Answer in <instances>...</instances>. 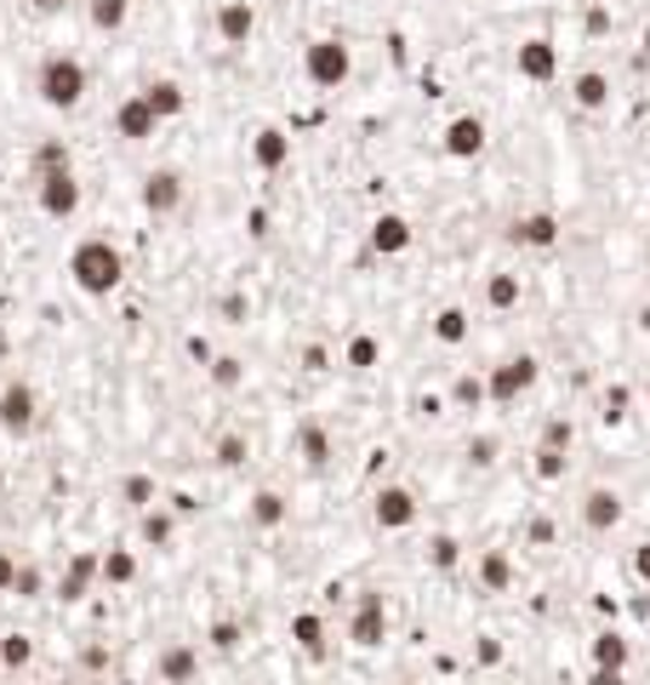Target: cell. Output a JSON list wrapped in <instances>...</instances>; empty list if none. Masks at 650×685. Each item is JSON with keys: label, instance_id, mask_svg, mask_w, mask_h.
I'll return each mask as SVG.
<instances>
[{"label": "cell", "instance_id": "6da1fadb", "mask_svg": "<svg viewBox=\"0 0 650 685\" xmlns=\"http://www.w3.org/2000/svg\"><path fill=\"white\" fill-rule=\"evenodd\" d=\"M68 281H75V292H86V297H109L126 281V252L115 246V240L92 234V240H81V246L68 252Z\"/></svg>", "mask_w": 650, "mask_h": 685}, {"label": "cell", "instance_id": "7a4b0ae2", "mask_svg": "<svg viewBox=\"0 0 650 685\" xmlns=\"http://www.w3.org/2000/svg\"><path fill=\"white\" fill-rule=\"evenodd\" d=\"M86 86H92L86 63H81V57H68V52H52V57L41 63V75H34V92H41V103H46V109H57V115L81 109Z\"/></svg>", "mask_w": 650, "mask_h": 685}, {"label": "cell", "instance_id": "3957f363", "mask_svg": "<svg viewBox=\"0 0 650 685\" xmlns=\"http://www.w3.org/2000/svg\"><path fill=\"white\" fill-rule=\"evenodd\" d=\"M302 75H308V86H320V92H342L354 81V46L337 41V34L308 41L302 46Z\"/></svg>", "mask_w": 650, "mask_h": 685}, {"label": "cell", "instance_id": "277c9868", "mask_svg": "<svg viewBox=\"0 0 650 685\" xmlns=\"http://www.w3.org/2000/svg\"><path fill=\"white\" fill-rule=\"evenodd\" d=\"M536 383H542V360H536V355H508V360H497V366L486 371L491 405H520Z\"/></svg>", "mask_w": 650, "mask_h": 685}, {"label": "cell", "instance_id": "5b68a950", "mask_svg": "<svg viewBox=\"0 0 650 685\" xmlns=\"http://www.w3.org/2000/svg\"><path fill=\"white\" fill-rule=\"evenodd\" d=\"M81 178H75V166H57V171H41L34 178V200H41V212L46 218H75L81 212Z\"/></svg>", "mask_w": 650, "mask_h": 685}, {"label": "cell", "instance_id": "8992f818", "mask_svg": "<svg viewBox=\"0 0 650 685\" xmlns=\"http://www.w3.org/2000/svg\"><path fill=\"white\" fill-rule=\"evenodd\" d=\"M183 194H189V183H183V171L178 166H154L143 183H137V200H143V212L149 218H171L183 205Z\"/></svg>", "mask_w": 650, "mask_h": 685}, {"label": "cell", "instance_id": "52a82bcc", "mask_svg": "<svg viewBox=\"0 0 650 685\" xmlns=\"http://www.w3.org/2000/svg\"><path fill=\"white\" fill-rule=\"evenodd\" d=\"M371 526H376V531H405V526H417V492H411V486H376V492H371Z\"/></svg>", "mask_w": 650, "mask_h": 685}, {"label": "cell", "instance_id": "ba28073f", "mask_svg": "<svg viewBox=\"0 0 650 685\" xmlns=\"http://www.w3.org/2000/svg\"><path fill=\"white\" fill-rule=\"evenodd\" d=\"M388 640V605H383V594H360L354 600V616H349V645H360V651H376Z\"/></svg>", "mask_w": 650, "mask_h": 685}, {"label": "cell", "instance_id": "9c48e42d", "mask_svg": "<svg viewBox=\"0 0 650 685\" xmlns=\"http://www.w3.org/2000/svg\"><path fill=\"white\" fill-rule=\"evenodd\" d=\"M34 423H41V394H34V383H23V377H18V383L0 389V429L23 440Z\"/></svg>", "mask_w": 650, "mask_h": 685}, {"label": "cell", "instance_id": "30bf717a", "mask_svg": "<svg viewBox=\"0 0 650 685\" xmlns=\"http://www.w3.org/2000/svg\"><path fill=\"white\" fill-rule=\"evenodd\" d=\"M513 75L531 81V86H547L560 75V46L547 41V34H531V41H520V52H513Z\"/></svg>", "mask_w": 650, "mask_h": 685}, {"label": "cell", "instance_id": "8fae6325", "mask_svg": "<svg viewBox=\"0 0 650 685\" xmlns=\"http://www.w3.org/2000/svg\"><path fill=\"white\" fill-rule=\"evenodd\" d=\"M486 144H491V126L479 115H457V120H445V131H439V149L451 160H479Z\"/></svg>", "mask_w": 650, "mask_h": 685}, {"label": "cell", "instance_id": "7c38bea8", "mask_svg": "<svg viewBox=\"0 0 650 685\" xmlns=\"http://www.w3.org/2000/svg\"><path fill=\"white\" fill-rule=\"evenodd\" d=\"M103 577V555H92V548H81V555H68L63 577H57V600L63 605H81L92 594V582Z\"/></svg>", "mask_w": 650, "mask_h": 685}, {"label": "cell", "instance_id": "4fadbf2b", "mask_svg": "<svg viewBox=\"0 0 650 685\" xmlns=\"http://www.w3.org/2000/svg\"><path fill=\"white\" fill-rule=\"evenodd\" d=\"M508 240L525 246V252H554L560 246V218L554 212H525V218L508 223Z\"/></svg>", "mask_w": 650, "mask_h": 685}, {"label": "cell", "instance_id": "5bb4252c", "mask_svg": "<svg viewBox=\"0 0 650 685\" xmlns=\"http://www.w3.org/2000/svg\"><path fill=\"white\" fill-rule=\"evenodd\" d=\"M154 679H160V685H194V679H200V651H194L189 640L160 645V657H154Z\"/></svg>", "mask_w": 650, "mask_h": 685}, {"label": "cell", "instance_id": "9a60e30c", "mask_svg": "<svg viewBox=\"0 0 650 685\" xmlns=\"http://www.w3.org/2000/svg\"><path fill=\"white\" fill-rule=\"evenodd\" d=\"M154 126H160V115L149 109V97H143V92L120 97V109H115V137H126V144H149Z\"/></svg>", "mask_w": 650, "mask_h": 685}, {"label": "cell", "instance_id": "2e32d148", "mask_svg": "<svg viewBox=\"0 0 650 685\" xmlns=\"http://www.w3.org/2000/svg\"><path fill=\"white\" fill-rule=\"evenodd\" d=\"M622 514H628V503H622V492H616V486H594L588 497H582V526L599 531V537L622 526Z\"/></svg>", "mask_w": 650, "mask_h": 685}, {"label": "cell", "instance_id": "e0dca14e", "mask_svg": "<svg viewBox=\"0 0 650 685\" xmlns=\"http://www.w3.org/2000/svg\"><path fill=\"white\" fill-rule=\"evenodd\" d=\"M473 577H479V594H508L513 582H520V566H513L508 548H479Z\"/></svg>", "mask_w": 650, "mask_h": 685}, {"label": "cell", "instance_id": "ac0fdd59", "mask_svg": "<svg viewBox=\"0 0 650 685\" xmlns=\"http://www.w3.org/2000/svg\"><path fill=\"white\" fill-rule=\"evenodd\" d=\"M371 252L376 257H399V252H411V240H417V229H411V218H399V212H383V218H371Z\"/></svg>", "mask_w": 650, "mask_h": 685}, {"label": "cell", "instance_id": "d6986e66", "mask_svg": "<svg viewBox=\"0 0 650 685\" xmlns=\"http://www.w3.org/2000/svg\"><path fill=\"white\" fill-rule=\"evenodd\" d=\"M257 34V7L252 0H223L217 7V41L223 46H246Z\"/></svg>", "mask_w": 650, "mask_h": 685}, {"label": "cell", "instance_id": "ffe728a7", "mask_svg": "<svg viewBox=\"0 0 650 685\" xmlns=\"http://www.w3.org/2000/svg\"><path fill=\"white\" fill-rule=\"evenodd\" d=\"M610 97H616V86H610L605 68H582V75L571 81V103H576L582 115H605Z\"/></svg>", "mask_w": 650, "mask_h": 685}, {"label": "cell", "instance_id": "44dd1931", "mask_svg": "<svg viewBox=\"0 0 650 685\" xmlns=\"http://www.w3.org/2000/svg\"><path fill=\"white\" fill-rule=\"evenodd\" d=\"M291 445H297V457H302V468H326L331 457H337V445H331V434H326V423H297V434H291Z\"/></svg>", "mask_w": 650, "mask_h": 685}, {"label": "cell", "instance_id": "7402d4cb", "mask_svg": "<svg viewBox=\"0 0 650 685\" xmlns=\"http://www.w3.org/2000/svg\"><path fill=\"white\" fill-rule=\"evenodd\" d=\"M252 166H257V171L291 166V137H286L280 126H257V137H252Z\"/></svg>", "mask_w": 650, "mask_h": 685}, {"label": "cell", "instance_id": "603a6c76", "mask_svg": "<svg viewBox=\"0 0 650 685\" xmlns=\"http://www.w3.org/2000/svg\"><path fill=\"white\" fill-rule=\"evenodd\" d=\"M520 297H525V286H520V274H513V268H491L486 274V308H491V315H513Z\"/></svg>", "mask_w": 650, "mask_h": 685}, {"label": "cell", "instance_id": "cb8c5ba5", "mask_svg": "<svg viewBox=\"0 0 650 685\" xmlns=\"http://www.w3.org/2000/svg\"><path fill=\"white\" fill-rule=\"evenodd\" d=\"M588 657H594V668H622V674H628V663H633V645H628V634L599 629V634L588 640Z\"/></svg>", "mask_w": 650, "mask_h": 685}, {"label": "cell", "instance_id": "d4e9b609", "mask_svg": "<svg viewBox=\"0 0 650 685\" xmlns=\"http://www.w3.org/2000/svg\"><path fill=\"white\" fill-rule=\"evenodd\" d=\"M428 331H434V342H445V349H462L468 331H473V320H468V308H462V303H445L439 315L428 320Z\"/></svg>", "mask_w": 650, "mask_h": 685}, {"label": "cell", "instance_id": "484cf974", "mask_svg": "<svg viewBox=\"0 0 650 685\" xmlns=\"http://www.w3.org/2000/svg\"><path fill=\"white\" fill-rule=\"evenodd\" d=\"M291 640H297L302 657L320 663L326 651H331V645H326V616H320V611H297V616H291Z\"/></svg>", "mask_w": 650, "mask_h": 685}, {"label": "cell", "instance_id": "4316f807", "mask_svg": "<svg viewBox=\"0 0 650 685\" xmlns=\"http://www.w3.org/2000/svg\"><path fill=\"white\" fill-rule=\"evenodd\" d=\"M246 514H252V526H257V531H280V526L291 520V503H286L280 492H268V486H263V492H252V508H246Z\"/></svg>", "mask_w": 650, "mask_h": 685}, {"label": "cell", "instance_id": "83f0119b", "mask_svg": "<svg viewBox=\"0 0 650 685\" xmlns=\"http://www.w3.org/2000/svg\"><path fill=\"white\" fill-rule=\"evenodd\" d=\"M143 97H149V109H154L160 120H178V115L189 109V92H183L178 81H149Z\"/></svg>", "mask_w": 650, "mask_h": 685}, {"label": "cell", "instance_id": "f1b7e54d", "mask_svg": "<svg viewBox=\"0 0 650 685\" xmlns=\"http://www.w3.org/2000/svg\"><path fill=\"white\" fill-rule=\"evenodd\" d=\"M137 537H143L149 548H171V542H178V514H171V508H143Z\"/></svg>", "mask_w": 650, "mask_h": 685}, {"label": "cell", "instance_id": "f546056e", "mask_svg": "<svg viewBox=\"0 0 650 685\" xmlns=\"http://www.w3.org/2000/svg\"><path fill=\"white\" fill-rule=\"evenodd\" d=\"M423 560H428V571L445 577V571H457V566H462V542H457L451 531H434L428 548H423Z\"/></svg>", "mask_w": 650, "mask_h": 685}, {"label": "cell", "instance_id": "4dcf8cb0", "mask_svg": "<svg viewBox=\"0 0 650 685\" xmlns=\"http://www.w3.org/2000/svg\"><path fill=\"white\" fill-rule=\"evenodd\" d=\"M126 18H131V0H86V23H92L97 34L126 29Z\"/></svg>", "mask_w": 650, "mask_h": 685}, {"label": "cell", "instance_id": "1f68e13d", "mask_svg": "<svg viewBox=\"0 0 650 685\" xmlns=\"http://www.w3.org/2000/svg\"><path fill=\"white\" fill-rule=\"evenodd\" d=\"M342 366H349V371H376V366H383V342H376L371 331H354L349 349H342Z\"/></svg>", "mask_w": 650, "mask_h": 685}, {"label": "cell", "instance_id": "d6a6232c", "mask_svg": "<svg viewBox=\"0 0 650 685\" xmlns=\"http://www.w3.org/2000/svg\"><path fill=\"white\" fill-rule=\"evenodd\" d=\"M531 474L542 479V486H560V479L571 474V452H554V445H536V452H531Z\"/></svg>", "mask_w": 650, "mask_h": 685}, {"label": "cell", "instance_id": "836d02e7", "mask_svg": "<svg viewBox=\"0 0 650 685\" xmlns=\"http://www.w3.org/2000/svg\"><path fill=\"white\" fill-rule=\"evenodd\" d=\"M628 405H633V389H628V383H610V389L599 394V423H605V429H622V423H628Z\"/></svg>", "mask_w": 650, "mask_h": 685}, {"label": "cell", "instance_id": "e575fe53", "mask_svg": "<svg viewBox=\"0 0 650 685\" xmlns=\"http://www.w3.org/2000/svg\"><path fill=\"white\" fill-rule=\"evenodd\" d=\"M103 582H109V589L137 582V555H131V548H109V555H103Z\"/></svg>", "mask_w": 650, "mask_h": 685}, {"label": "cell", "instance_id": "d590c367", "mask_svg": "<svg viewBox=\"0 0 650 685\" xmlns=\"http://www.w3.org/2000/svg\"><path fill=\"white\" fill-rule=\"evenodd\" d=\"M451 405H457V411H479V405H491V394H486V377L462 371L457 383H451Z\"/></svg>", "mask_w": 650, "mask_h": 685}, {"label": "cell", "instance_id": "8d00e7d4", "mask_svg": "<svg viewBox=\"0 0 650 685\" xmlns=\"http://www.w3.org/2000/svg\"><path fill=\"white\" fill-rule=\"evenodd\" d=\"M120 497L137 508V514H143V508H154L160 503V486H154V474H126L120 479Z\"/></svg>", "mask_w": 650, "mask_h": 685}, {"label": "cell", "instance_id": "74e56055", "mask_svg": "<svg viewBox=\"0 0 650 685\" xmlns=\"http://www.w3.org/2000/svg\"><path fill=\"white\" fill-rule=\"evenodd\" d=\"M0 663H7V674H12V668H29V663H34V640L18 634V629L0 634Z\"/></svg>", "mask_w": 650, "mask_h": 685}, {"label": "cell", "instance_id": "f35d334b", "mask_svg": "<svg viewBox=\"0 0 650 685\" xmlns=\"http://www.w3.org/2000/svg\"><path fill=\"white\" fill-rule=\"evenodd\" d=\"M246 457H252L246 434H223L217 440V468H246Z\"/></svg>", "mask_w": 650, "mask_h": 685}, {"label": "cell", "instance_id": "ab89813d", "mask_svg": "<svg viewBox=\"0 0 650 685\" xmlns=\"http://www.w3.org/2000/svg\"><path fill=\"white\" fill-rule=\"evenodd\" d=\"M212 383H217V389H239V383H246V360L217 355V360H212Z\"/></svg>", "mask_w": 650, "mask_h": 685}, {"label": "cell", "instance_id": "60d3db41", "mask_svg": "<svg viewBox=\"0 0 650 685\" xmlns=\"http://www.w3.org/2000/svg\"><path fill=\"white\" fill-rule=\"evenodd\" d=\"M34 178H41V171H57V166H68V144H57V137H46L41 149H34Z\"/></svg>", "mask_w": 650, "mask_h": 685}, {"label": "cell", "instance_id": "b9f144b4", "mask_svg": "<svg viewBox=\"0 0 650 685\" xmlns=\"http://www.w3.org/2000/svg\"><path fill=\"white\" fill-rule=\"evenodd\" d=\"M536 445H554V452H571V445H576V429H571V418H547Z\"/></svg>", "mask_w": 650, "mask_h": 685}, {"label": "cell", "instance_id": "7bdbcfd3", "mask_svg": "<svg viewBox=\"0 0 650 685\" xmlns=\"http://www.w3.org/2000/svg\"><path fill=\"white\" fill-rule=\"evenodd\" d=\"M497 452H502L497 434H473V440H468V463H473V468H497Z\"/></svg>", "mask_w": 650, "mask_h": 685}, {"label": "cell", "instance_id": "ee69618b", "mask_svg": "<svg viewBox=\"0 0 650 685\" xmlns=\"http://www.w3.org/2000/svg\"><path fill=\"white\" fill-rule=\"evenodd\" d=\"M205 640H212V651H239V640H246V634H239V623H234V616H217V623H212V634H205Z\"/></svg>", "mask_w": 650, "mask_h": 685}, {"label": "cell", "instance_id": "f6af8a7d", "mask_svg": "<svg viewBox=\"0 0 650 685\" xmlns=\"http://www.w3.org/2000/svg\"><path fill=\"white\" fill-rule=\"evenodd\" d=\"M297 360H302V371H308V377L331 371V349H326V342H302V355H297Z\"/></svg>", "mask_w": 650, "mask_h": 685}, {"label": "cell", "instance_id": "bcb514c9", "mask_svg": "<svg viewBox=\"0 0 650 685\" xmlns=\"http://www.w3.org/2000/svg\"><path fill=\"white\" fill-rule=\"evenodd\" d=\"M41 589H46V582H41V571H34V566H18L12 594H18V600H41Z\"/></svg>", "mask_w": 650, "mask_h": 685}, {"label": "cell", "instance_id": "7dc6e473", "mask_svg": "<svg viewBox=\"0 0 650 685\" xmlns=\"http://www.w3.org/2000/svg\"><path fill=\"white\" fill-rule=\"evenodd\" d=\"M12 582H18V555L0 548V594H12Z\"/></svg>", "mask_w": 650, "mask_h": 685}, {"label": "cell", "instance_id": "c3c4849f", "mask_svg": "<svg viewBox=\"0 0 650 685\" xmlns=\"http://www.w3.org/2000/svg\"><path fill=\"white\" fill-rule=\"evenodd\" d=\"M223 315H228V320L239 326V320H246V315H252V303H246V297H239V292H228V297H223Z\"/></svg>", "mask_w": 650, "mask_h": 685}, {"label": "cell", "instance_id": "681fc988", "mask_svg": "<svg viewBox=\"0 0 650 685\" xmlns=\"http://www.w3.org/2000/svg\"><path fill=\"white\" fill-rule=\"evenodd\" d=\"M582 685H628V674L622 668H588V679Z\"/></svg>", "mask_w": 650, "mask_h": 685}, {"label": "cell", "instance_id": "f907efd6", "mask_svg": "<svg viewBox=\"0 0 650 685\" xmlns=\"http://www.w3.org/2000/svg\"><path fill=\"white\" fill-rule=\"evenodd\" d=\"M23 7H29L34 18H57V12H68V0H23Z\"/></svg>", "mask_w": 650, "mask_h": 685}, {"label": "cell", "instance_id": "816d5d0a", "mask_svg": "<svg viewBox=\"0 0 650 685\" xmlns=\"http://www.w3.org/2000/svg\"><path fill=\"white\" fill-rule=\"evenodd\" d=\"M81 668H92V674L109 668V651H103V645H86V651H81Z\"/></svg>", "mask_w": 650, "mask_h": 685}, {"label": "cell", "instance_id": "f5cc1de1", "mask_svg": "<svg viewBox=\"0 0 650 685\" xmlns=\"http://www.w3.org/2000/svg\"><path fill=\"white\" fill-rule=\"evenodd\" d=\"M479 663H486V668H491V663H502V645H497L491 634H479Z\"/></svg>", "mask_w": 650, "mask_h": 685}, {"label": "cell", "instance_id": "db71d44e", "mask_svg": "<svg viewBox=\"0 0 650 685\" xmlns=\"http://www.w3.org/2000/svg\"><path fill=\"white\" fill-rule=\"evenodd\" d=\"M633 577H639V582H650V542H639V548H633Z\"/></svg>", "mask_w": 650, "mask_h": 685}, {"label": "cell", "instance_id": "11a10c76", "mask_svg": "<svg viewBox=\"0 0 650 685\" xmlns=\"http://www.w3.org/2000/svg\"><path fill=\"white\" fill-rule=\"evenodd\" d=\"M531 542L547 548V542H554V526H547V520H531Z\"/></svg>", "mask_w": 650, "mask_h": 685}, {"label": "cell", "instance_id": "9f6ffc18", "mask_svg": "<svg viewBox=\"0 0 650 685\" xmlns=\"http://www.w3.org/2000/svg\"><path fill=\"white\" fill-rule=\"evenodd\" d=\"M633 326H639V331L650 337V303H639V308H633Z\"/></svg>", "mask_w": 650, "mask_h": 685}, {"label": "cell", "instance_id": "6f0895ef", "mask_svg": "<svg viewBox=\"0 0 650 685\" xmlns=\"http://www.w3.org/2000/svg\"><path fill=\"white\" fill-rule=\"evenodd\" d=\"M639 52H644V57H650V23H644V29H639Z\"/></svg>", "mask_w": 650, "mask_h": 685}, {"label": "cell", "instance_id": "680465c9", "mask_svg": "<svg viewBox=\"0 0 650 685\" xmlns=\"http://www.w3.org/2000/svg\"><path fill=\"white\" fill-rule=\"evenodd\" d=\"M639 616H650V582H644V600H639Z\"/></svg>", "mask_w": 650, "mask_h": 685}, {"label": "cell", "instance_id": "91938a15", "mask_svg": "<svg viewBox=\"0 0 650 685\" xmlns=\"http://www.w3.org/2000/svg\"><path fill=\"white\" fill-rule=\"evenodd\" d=\"M0 679H7V663H0Z\"/></svg>", "mask_w": 650, "mask_h": 685}, {"label": "cell", "instance_id": "94428289", "mask_svg": "<svg viewBox=\"0 0 650 685\" xmlns=\"http://www.w3.org/2000/svg\"><path fill=\"white\" fill-rule=\"evenodd\" d=\"M644 405H650V389H644Z\"/></svg>", "mask_w": 650, "mask_h": 685}, {"label": "cell", "instance_id": "6125c7cd", "mask_svg": "<svg viewBox=\"0 0 650 685\" xmlns=\"http://www.w3.org/2000/svg\"><path fill=\"white\" fill-rule=\"evenodd\" d=\"M644 252H650V246H644Z\"/></svg>", "mask_w": 650, "mask_h": 685}]
</instances>
